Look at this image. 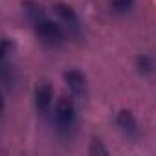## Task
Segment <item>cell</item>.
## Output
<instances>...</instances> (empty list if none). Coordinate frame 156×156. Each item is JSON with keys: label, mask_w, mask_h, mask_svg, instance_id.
Masks as SVG:
<instances>
[{"label": "cell", "mask_w": 156, "mask_h": 156, "mask_svg": "<svg viewBox=\"0 0 156 156\" xmlns=\"http://www.w3.org/2000/svg\"><path fill=\"white\" fill-rule=\"evenodd\" d=\"M53 119H55V129L59 132V136H62L64 140H70L72 134L75 132V125H77V110H75V103L72 101V98H59L53 103Z\"/></svg>", "instance_id": "1"}, {"label": "cell", "mask_w": 156, "mask_h": 156, "mask_svg": "<svg viewBox=\"0 0 156 156\" xmlns=\"http://www.w3.org/2000/svg\"><path fill=\"white\" fill-rule=\"evenodd\" d=\"M8 41H0V66H4V61H6V55H8Z\"/></svg>", "instance_id": "10"}, {"label": "cell", "mask_w": 156, "mask_h": 156, "mask_svg": "<svg viewBox=\"0 0 156 156\" xmlns=\"http://www.w3.org/2000/svg\"><path fill=\"white\" fill-rule=\"evenodd\" d=\"M90 154H108V151H107V149L101 145V141H92Z\"/></svg>", "instance_id": "9"}, {"label": "cell", "mask_w": 156, "mask_h": 156, "mask_svg": "<svg viewBox=\"0 0 156 156\" xmlns=\"http://www.w3.org/2000/svg\"><path fill=\"white\" fill-rule=\"evenodd\" d=\"M116 127L127 140H136L140 136V123L130 110H119L116 114Z\"/></svg>", "instance_id": "4"}, {"label": "cell", "mask_w": 156, "mask_h": 156, "mask_svg": "<svg viewBox=\"0 0 156 156\" xmlns=\"http://www.w3.org/2000/svg\"><path fill=\"white\" fill-rule=\"evenodd\" d=\"M4 116H6V98H4L2 92H0V123H2Z\"/></svg>", "instance_id": "11"}, {"label": "cell", "mask_w": 156, "mask_h": 156, "mask_svg": "<svg viewBox=\"0 0 156 156\" xmlns=\"http://www.w3.org/2000/svg\"><path fill=\"white\" fill-rule=\"evenodd\" d=\"M64 83L75 98H85L88 94V81H87V75L81 70H75V68L66 70L64 72Z\"/></svg>", "instance_id": "5"}, {"label": "cell", "mask_w": 156, "mask_h": 156, "mask_svg": "<svg viewBox=\"0 0 156 156\" xmlns=\"http://www.w3.org/2000/svg\"><path fill=\"white\" fill-rule=\"evenodd\" d=\"M136 0H110V9L118 15H125L134 8Z\"/></svg>", "instance_id": "8"}, {"label": "cell", "mask_w": 156, "mask_h": 156, "mask_svg": "<svg viewBox=\"0 0 156 156\" xmlns=\"http://www.w3.org/2000/svg\"><path fill=\"white\" fill-rule=\"evenodd\" d=\"M53 87L50 83H41L35 88V107L41 116H48L53 108Z\"/></svg>", "instance_id": "6"}, {"label": "cell", "mask_w": 156, "mask_h": 156, "mask_svg": "<svg viewBox=\"0 0 156 156\" xmlns=\"http://www.w3.org/2000/svg\"><path fill=\"white\" fill-rule=\"evenodd\" d=\"M136 68L141 75H151L154 72V59L147 53H141L138 59H136Z\"/></svg>", "instance_id": "7"}, {"label": "cell", "mask_w": 156, "mask_h": 156, "mask_svg": "<svg viewBox=\"0 0 156 156\" xmlns=\"http://www.w3.org/2000/svg\"><path fill=\"white\" fill-rule=\"evenodd\" d=\"M53 11L59 17V20L62 22V26L68 31V35H72V37H81L83 24H81L79 15L75 13V9L72 6H68V4H55L53 6Z\"/></svg>", "instance_id": "3"}, {"label": "cell", "mask_w": 156, "mask_h": 156, "mask_svg": "<svg viewBox=\"0 0 156 156\" xmlns=\"http://www.w3.org/2000/svg\"><path fill=\"white\" fill-rule=\"evenodd\" d=\"M31 22H33L35 35L39 37L41 42H44V44H48V46H53V48L64 44V41H66V31H64V28H62L59 22L48 19L46 13L41 15V17H37V19L31 20Z\"/></svg>", "instance_id": "2"}]
</instances>
